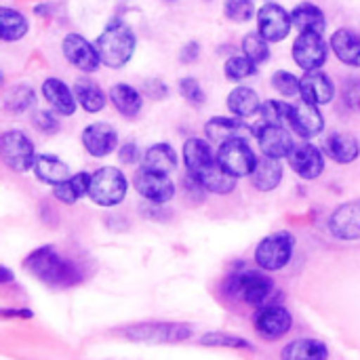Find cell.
<instances>
[{
  "mask_svg": "<svg viewBox=\"0 0 360 360\" xmlns=\"http://www.w3.org/2000/svg\"><path fill=\"white\" fill-rule=\"evenodd\" d=\"M30 30V23H27V17L17 11V8H8V6H2L0 8V38L4 42H17L21 40Z\"/></svg>",
  "mask_w": 360,
  "mask_h": 360,
  "instance_id": "33",
  "label": "cell"
},
{
  "mask_svg": "<svg viewBox=\"0 0 360 360\" xmlns=\"http://www.w3.org/2000/svg\"><path fill=\"white\" fill-rule=\"evenodd\" d=\"M217 160L236 179L251 175L257 165V156L249 148L247 139H232V141L221 143L217 152Z\"/></svg>",
  "mask_w": 360,
  "mask_h": 360,
  "instance_id": "8",
  "label": "cell"
},
{
  "mask_svg": "<svg viewBox=\"0 0 360 360\" xmlns=\"http://www.w3.org/2000/svg\"><path fill=\"white\" fill-rule=\"evenodd\" d=\"M42 95L53 112L59 116H72L76 112V93L59 78H46L42 82Z\"/></svg>",
  "mask_w": 360,
  "mask_h": 360,
  "instance_id": "21",
  "label": "cell"
},
{
  "mask_svg": "<svg viewBox=\"0 0 360 360\" xmlns=\"http://www.w3.org/2000/svg\"><path fill=\"white\" fill-rule=\"evenodd\" d=\"M342 99L344 103L354 110V112H360V78L356 76H350L344 80V86H342Z\"/></svg>",
  "mask_w": 360,
  "mask_h": 360,
  "instance_id": "43",
  "label": "cell"
},
{
  "mask_svg": "<svg viewBox=\"0 0 360 360\" xmlns=\"http://www.w3.org/2000/svg\"><path fill=\"white\" fill-rule=\"evenodd\" d=\"M23 268L40 283L53 289H70L82 281L80 268L68 257H63L55 247H40L32 251L25 257Z\"/></svg>",
  "mask_w": 360,
  "mask_h": 360,
  "instance_id": "2",
  "label": "cell"
},
{
  "mask_svg": "<svg viewBox=\"0 0 360 360\" xmlns=\"http://www.w3.org/2000/svg\"><path fill=\"white\" fill-rule=\"evenodd\" d=\"M289 167L302 179H308V181L319 179L325 173V150L312 143L295 146L293 152L289 154Z\"/></svg>",
  "mask_w": 360,
  "mask_h": 360,
  "instance_id": "14",
  "label": "cell"
},
{
  "mask_svg": "<svg viewBox=\"0 0 360 360\" xmlns=\"http://www.w3.org/2000/svg\"><path fill=\"white\" fill-rule=\"evenodd\" d=\"M143 156L139 154V148L135 143H124L118 148V160L122 165H137Z\"/></svg>",
  "mask_w": 360,
  "mask_h": 360,
  "instance_id": "45",
  "label": "cell"
},
{
  "mask_svg": "<svg viewBox=\"0 0 360 360\" xmlns=\"http://www.w3.org/2000/svg\"><path fill=\"white\" fill-rule=\"evenodd\" d=\"M202 346L209 348H232V350H253V344L247 342L245 338L230 335V333H207L200 338Z\"/></svg>",
  "mask_w": 360,
  "mask_h": 360,
  "instance_id": "38",
  "label": "cell"
},
{
  "mask_svg": "<svg viewBox=\"0 0 360 360\" xmlns=\"http://www.w3.org/2000/svg\"><path fill=\"white\" fill-rule=\"evenodd\" d=\"M34 175L49 184V186H57L65 179H70V167L68 162H63L61 158L57 156H51V154H36V160H34Z\"/></svg>",
  "mask_w": 360,
  "mask_h": 360,
  "instance_id": "27",
  "label": "cell"
},
{
  "mask_svg": "<svg viewBox=\"0 0 360 360\" xmlns=\"http://www.w3.org/2000/svg\"><path fill=\"white\" fill-rule=\"evenodd\" d=\"M133 186H135V192L152 205H165L173 200L175 196V184L169 179V175L146 169V167H141L135 173Z\"/></svg>",
  "mask_w": 360,
  "mask_h": 360,
  "instance_id": "11",
  "label": "cell"
},
{
  "mask_svg": "<svg viewBox=\"0 0 360 360\" xmlns=\"http://www.w3.org/2000/svg\"><path fill=\"white\" fill-rule=\"evenodd\" d=\"M291 17H293V27H297L300 32L325 34V30H327V17H325L323 8L312 4V2L297 4L291 11Z\"/></svg>",
  "mask_w": 360,
  "mask_h": 360,
  "instance_id": "29",
  "label": "cell"
},
{
  "mask_svg": "<svg viewBox=\"0 0 360 360\" xmlns=\"http://www.w3.org/2000/svg\"><path fill=\"white\" fill-rule=\"evenodd\" d=\"M291 327H293V316L283 306H274V304L264 306L255 316V331L268 342H276L285 338L291 331Z\"/></svg>",
  "mask_w": 360,
  "mask_h": 360,
  "instance_id": "13",
  "label": "cell"
},
{
  "mask_svg": "<svg viewBox=\"0 0 360 360\" xmlns=\"http://www.w3.org/2000/svg\"><path fill=\"white\" fill-rule=\"evenodd\" d=\"M243 55H247L255 65H262L270 59V40H266L259 30L249 32L243 38Z\"/></svg>",
  "mask_w": 360,
  "mask_h": 360,
  "instance_id": "35",
  "label": "cell"
},
{
  "mask_svg": "<svg viewBox=\"0 0 360 360\" xmlns=\"http://www.w3.org/2000/svg\"><path fill=\"white\" fill-rule=\"evenodd\" d=\"M141 167L169 175V173H173L177 169V154H175L173 146L156 143V146L146 150V154L141 158Z\"/></svg>",
  "mask_w": 360,
  "mask_h": 360,
  "instance_id": "32",
  "label": "cell"
},
{
  "mask_svg": "<svg viewBox=\"0 0 360 360\" xmlns=\"http://www.w3.org/2000/svg\"><path fill=\"white\" fill-rule=\"evenodd\" d=\"M133 340H156V342H177L192 335V329L186 325H165V323H152L141 327H131L120 331Z\"/></svg>",
  "mask_w": 360,
  "mask_h": 360,
  "instance_id": "22",
  "label": "cell"
},
{
  "mask_svg": "<svg viewBox=\"0 0 360 360\" xmlns=\"http://www.w3.org/2000/svg\"><path fill=\"white\" fill-rule=\"evenodd\" d=\"M325 154L338 165H350L360 156L359 139L350 133H331L325 139Z\"/></svg>",
  "mask_w": 360,
  "mask_h": 360,
  "instance_id": "23",
  "label": "cell"
},
{
  "mask_svg": "<svg viewBox=\"0 0 360 360\" xmlns=\"http://www.w3.org/2000/svg\"><path fill=\"white\" fill-rule=\"evenodd\" d=\"M285 360H327L329 348L314 338H300L291 344H287L281 352Z\"/></svg>",
  "mask_w": 360,
  "mask_h": 360,
  "instance_id": "28",
  "label": "cell"
},
{
  "mask_svg": "<svg viewBox=\"0 0 360 360\" xmlns=\"http://www.w3.org/2000/svg\"><path fill=\"white\" fill-rule=\"evenodd\" d=\"M329 232L340 240H360V200L344 202L331 213Z\"/></svg>",
  "mask_w": 360,
  "mask_h": 360,
  "instance_id": "17",
  "label": "cell"
},
{
  "mask_svg": "<svg viewBox=\"0 0 360 360\" xmlns=\"http://www.w3.org/2000/svg\"><path fill=\"white\" fill-rule=\"evenodd\" d=\"M179 95L190 103V105H194V108H200L202 103H205V91H202V86H200V82L196 80V78H181L179 80Z\"/></svg>",
  "mask_w": 360,
  "mask_h": 360,
  "instance_id": "41",
  "label": "cell"
},
{
  "mask_svg": "<svg viewBox=\"0 0 360 360\" xmlns=\"http://www.w3.org/2000/svg\"><path fill=\"white\" fill-rule=\"evenodd\" d=\"M224 15L234 23H247L257 15L255 0H224Z\"/></svg>",
  "mask_w": 360,
  "mask_h": 360,
  "instance_id": "39",
  "label": "cell"
},
{
  "mask_svg": "<svg viewBox=\"0 0 360 360\" xmlns=\"http://www.w3.org/2000/svg\"><path fill=\"white\" fill-rule=\"evenodd\" d=\"M255 17H257V30H259V34L266 40H270V42H281V40H285L291 34L293 17L278 2L268 0L264 6L257 8V15Z\"/></svg>",
  "mask_w": 360,
  "mask_h": 360,
  "instance_id": "9",
  "label": "cell"
},
{
  "mask_svg": "<svg viewBox=\"0 0 360 360\" xmlns=\"http://www.w3.org/2000/svg\"><path fill=\"white\" fill-rule=\"evenodd\" d=\"M291 53H293V61L310 72V70H321L327 61V55H329V46L323 38V34H316V32H300V36L295 38L293 46H291Z\"/></svg>",
  "mask_w": 360,
  "mask_h": 360,
  "instance_id": "10",
  "label": "cell"
},
{
  "mask_svg": "<svg viewBox=\"0 0 360 360\" xmlns=\"http://www.w3.org/2000/svg\"><path fill=\"white\" fill-rule=\"evenodd\" d=\"M291 105L293 103H285L281 99H268L262 103V110H259L262 120L266 124H283L285 127V122H289V118H291Z\"/></svg>",
  "mask_w": 360,
  "mask_h": 360,
  "instance_id": "37",
  "label": "cell"
},
{
  "mask_svg": "<svg viewBox=\"0 0 360 360\" xmlns=\"http://www.w3.org/2000/svg\"><path fill=\"white\" fill-rule=\"evenodd\" d=\"M289 124L293 127V131L304 137V139H310V137H316L325 131V118L323 114L319 112V105L314 103H308V101H300V103H293L291 105V118H289Z\"/></svg>",
  "mask_w": 360,
  "mask_h": 360,
  "instance_id": "18",
  "label": "cell"
},
{
  "mask_svg": "<svg viewBox=\"0 0 360 360\" xmlns=\"http://www.w3.org/2000/svg\"><path fill=\"white\" fill-rule=\"evenodd\" d=\"M198 51H200L198 42H190V44H186V46L181 49L179 59H181L184 63H192V61H196V59H198Z\"/></svg>",
  "mask_w": 360,
  "mask_h": 360,
  "instance_id": "46",
  "label": "cell"
},
{
  "mask_svg": "<svg viewBox=\"0 0 360 360\" xmlns=\"http://www.w3.org/2000/svg\"><path fill=\"white\" fill-rule=\"evenodd\" d=\"M169 2H175V0H169Z\"/></svg>",
  "mask_w": 360,
  "mask_h": 360,
  "instance_id": "49",
  "label": "cell"
},
{
  "mask_svg": "<svg viewBox=\"0 0 360 360\" xmlns=\"http://www.w3.org/2000/svg\"><path fill=\"white\" fill-rule=\"evenodd\" d=\"M253 179V188L259 192H272L278 188L281 179H283V165L281 158H272V156H262L257 158L255 171L251 173Z\"/></svg>",
  "mask_w": 360,
  "mask_h": 360,
  "instance_id": "26",
  "label": "cell"
},
{
  "mask_svg": "<svg viewBox=\"0 0 360 360\" xmlns=\"http://www.w3.org/2000/svg\"><path fill=\"white\" fill-rule=\"evenodd\" d=\"M331 51L335 53V57L352 68L360 65V36L350 30V27H342L331 36Z\"/></svg>",
  "mask_w": 360,
  "mask_h": 360,
  "instance_id": "24",
  "label": "cell"
},
{
  "mask_svg": "<svg viewBox=\"0 0 360 360\" xmlns=\"http://www.w3.org/2000/svg\"><path fill=\"white\" fill-rule=\"evenodd\" d=\"M2 316L8 319V316H17V319H32L34 314L30 310H2Z\"/></svg>",
  "mask_w": 360,
  "mask_h": 360,
  "instance_id": "47",
  "label": "cell"
},
{
  "mask_svg": "<svg viewBox=\"0 0 360 360\" xmlns=\"http://www.w3.org/2000/svg\"><path fill=\"white\" fill-rule=\"evenodd\" d=\"M36 103V93L30 84L21 82L4 93V110L8 114H23Z\"/></svg>",
  "mask_w": 360,
  "mask_h": 360,
  "instance_id": "34",
  "label": "cell"
},
{
  "mask_svg": "<svg viewBox=\"0 0 360 360\" xmlns=\"http://www.w3.org/2000/svg\"><path fill=\"white\" fill-rule=\"evenodd\" d=\"M259 270L236 272L226 283V291L232 297H236V300H240V302H245V304H249V306H253L257 310L264 308V306H270V300L276 293L274 281L268 274H264L266 270L264 272H259Z\"/></svg>",
  "mask_w": 360,
  "mask_h": 360,
  "instance_id": "4",
  "label": "cell"
},
{
  "mask_svg": "<svg viewBox=\"0 0 360 360\" xmlns=\"http://www.w3.org/2000/svg\"><path fill=\"white\" fill-rule=\"evenodd\" d=\"M257 143L262 154L272 156V158H289V154L295 148V141L291 133L283 124H266L255 131Z\"/></svg>",
  "mask_w": 360,
  "mask_h": 360,
  "instance_id": "15",
  "label": "cell"
},
{
  "mask_svg": "<svg viewBox=\"0 0 360 360\" xmlns=\"http://www.w3.org/2000/svg\"><path fill=\"white\" fill-rule=\"evenodd\" d=\"M184 162L188 175L207 192L211 194H230L236 188V177H232L213 154L211 146L200 139L192 137L184 143Z\"/></svg>",
  "mask_w": 360,
  "mask_h": 360,
  "instance_id": "1",
  "label": "cell"
},
{
  "mask_svg": "<svg viewBox=\"0 0 360 360\" xmlns=\"http://www.w3.org/2000/svg\"><path fill=\"white\" fill-rule=\"evenodd\" d=\"M129 192V181L122 171L116 167H101L95 173H91V190L89 198L97 207H118Z\"/></svg>",
  "mask_w": 360,
  "mask_h": 360,
  "instance_id": "5",
  "label": "cell"
},
{
  "mask_svg": "<svg viewBox=\"0 0 360 360\" xmlns=\"http://www.w3.org/2000/svg\"><path fill=\"white\" fill-rule=\"evenodd\" d=\"M224 74L228 80L232 82H240L249 76L257 74V65L247 57V55H232L226 63H224Z\"/></svg>",
  "mask_w": 360,
  "mask_h": 360,
  "instance_id": "36",
  "label": "cell"
},
{
  "mask_svg": "<svg viewBox=\"0 0 360 360\" xmlns=\"http://www.w3.org/2000/svg\"><path fill=\"white\" fill-rule=\"evenodd\" d=\"M53 196H55L59 202H63V205H76V200L80 198L78 192L74 190V186L70 184V179H65V181L53 186Z\"/></svg>",
  "mask_w": 360,
  "mask_h": 360,
  "instance_id": "44",
  "label": "cell"
},
{
  "mask_svg": "<svg viewBox=\"0 0 360 360\" xmlns=\"http://www.w3.org/2000/svg\"><path fill=\"white\" fill-rule=\"evenodd\" d=\"M0 156L11 171L25 173L34 167L36 148L23 131L11 129L0 135Z\"/></svg>",
  "mask_w": 360,
  "mask_h": 360,
  "instance_id": "7",
  "label": "cell"
},
{
  "mask_svg": "<svg viewBox=\"0 0 360 360\" xmlns=\"http://www.w3.org/2000/svg\"><path fill=\"white\" fill-rule=\"evenodd\" d=\"M55 114H51L49 110H36L32 116V127L36 131H40L42 135H51V137L57 135L59 133V120L55 118Z\"/></svg>",
  "mask_w": 360,
  "mask_h": 360,
  "instance_id": "42",
  "label": "cell"
},
{
  "mask_svg": "<svg viewBox=\"0 0 360 360\" xmlns=\"http://www.w3.org/2000/svg\"><path fill=\"white\" fill-rule=\"evenodd\" d=\"M257 129L249 127L245 120H240V116L234 118H226V116H213L207 124H205V133L211 141H217L219 146L232 139H249Z\"/></svg>",
  "mask_w": 360,
  "mask_h": 360,
  "instance_id": "19",
  "label": "cell"
},
{
  "mask_svg": "<svg viewBox=\"0 0 360 360\" xmlns=\"http://www.w3.org/2000/svg\"><path fill=\"white\" fill-rule=\"evenodd\" d=\"M226 103H228V110L234 116L249 118V116H255L262 110V103L264 101L259 99L257 91H253L249 86H236L234 91H230Z\"/></svg>",
  "mask_w": 360,
  "mask_h": 360,
  "instance_id": "31",
  "label": "cell"
},
{
  "mask_svg": "<svg viewBox=\"0 0 360 360\" xmlns=\"http://www.w3.org/2000/svg\"><path fill=\"white\" fill-rule=\"evenodd\" d=\"M295 251V236L291 232H276L266 236L255 249V264L266 272L283 270Z\"/></svg>",
  "mask_w": 360,
  "mask_h": 360,
  "instance_id": "6",
  "label": "cell"
},
{
  "mask_svg": "<svg viewBox=\"0 0 360 360\" xmlns=\"http://www.w3.org/2000/svg\"><path fill=\"white\" fill-rule=\"evenodd\" d=\"M302 99L314 105H327L335 97V84L323 70H310L302 78Z\"/></svg>",
  "mask_w": 360,
  "mask_h": 360,
  "instance_id": "20",
  "label": "cell"
},
{
  "mask_svg": "<svg viewBox=\"0 0 360 360\" xmlns=\"http://www.w3.org/2000/svg\"><path fill=\"white\" fill-rule=\"evenodd\" d=\"M95 46L105 68L120 70L131 61L137 49V36L124 21L116 19V21H110L105 30L97 36Z\"/></svg>",
  "mask_w": 360,
  "mask_h": 360,
  "instance_id": "3",
  "label": "cell"
},
{
  "mask_svg": "<svg viewBox=\"0 0 360 360\" xmlns=\"http://www.w3.org/2000/svg\"><path fill=\"white\" fill-rule=\"evenodd\" d=\"M74 93H76L78 105L89 114H97L105 108V93L91 78H78L74 82Z\"/></svg>",
  "mask_w": 360,
  "mask_h": 360,
  "instance_id": "30",
  "label": "cell"
},
{
  "mask_svg": "<svg viewBox=\"0 0 360 360\" xmlns=\"http://www.w3.org/2000/svg\"><path fill=\"white\" fill-rule=\"evenodd\" d=\"M0 281H2V285H6V283H11V281H13V274H11V270H8L6 266H2V268H0Z\"/></svg>",
  "mask_w": 360,
  "mask_h": 360,
  "instance_id": "48",
  "label": "cell"
},
{
  "mask_svg": "<svg viewBox=\"0 0 360 360\" xmlns=\"http://www.w3.org/2000/svg\"><path fill=\"white\" fill-rule=\"evenodd\" d=\"M61 51L65 55V59L80 72L91 74L99 68L101 57L95 44H91L84 36L80 34H68L61 42Z\"/></svg>",
  "mask_w": 360,
  "mask_h": 360,
  "instance_id": "12",
  "label": "cell"
},
{
  "mask_svg": "<svg viewBox=\"0 0 360 360\" xmlns=\"http://www.w3.org/2000/svg\"><path fill=\"white\" fill-rule=\"evenodd\" d=\"M272 86L283 95V97H293V95H300L302 91V80L287 72V70H278L272 74Z\"/></svg>",
  "mask_w": 360,
  "mask_h": 360,
  "instance_id": "40",
  "label": "cell"
},
{
  "mask_svg": "<svg viewBox=\"0 0 360 360\" xmlns=\"http://www.w3.org/2000/svg\"><path fill=\"white\" fill-rule=\"evenodd\" d=\"M110 101H112L114 110H116L120 116H124V118H135V116H139V112H141V108H143V97H141V93H139L135 86L127 84V82H118V84H114V86L110 89Z\"/></svg>",
  "mask_w": 360,
  "mask_h": 360,
  "instance_id": "25",
  "label": "cell"
},
{
  "mask_svg": "<svg viewBox=\"0 0 360 360\" xmlns=\"http://www.w3.org/2000/svg\"><path fill=\"white\" fill-rule=\"evenodd\" d=\"M82 146L93 158H105L118 148V133L108 122H93L82 131Z\"/></svg>",
  "mask_w": 360,
  "mask_h": 360,
  "instance_id": "16",
  "label": "cell"
}]
</instances>
